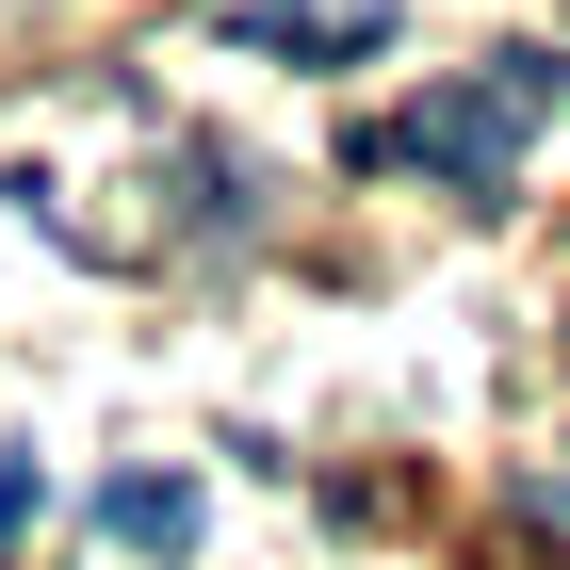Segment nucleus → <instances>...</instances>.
<instances>
[{"label":"nucleus","instance_id":"obj_2","mask_svg":"<svg viewBox=\"0 0 570 570\" xmlns=\"http://www.w3.org/2000/svg\"><path fill=\"white\" fill-rule=\"evenodd\" d=\"M115 538L179 554V538H196V489H179V473H131V489H115Z\"/></svg>","mask_w":570,"mask_h":570},{"label":"nucleus","instance_id":"obj_1","mask_svg":"<svg viewBox=\"0 0 570 570\" xmlns=\"http://www.w3.org/2000/svg\"><path fill=\"white\" fill-rule=\"evenodd\" d=\"M554 82H570L554 49H505L489 82H440L424 115L375 147V164H424V179H456V196H505V179H522V131L554 115Z\"/></svg>","mask_w":570,"mask_h":570}]
</instances>
